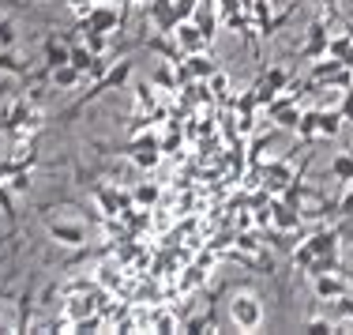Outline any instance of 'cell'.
<instances>
[{"label": "cell", "mask_w": 353, "mask_h": 335, "mask_svg": "<svg viewBox=\"0 0 353 335\" xmlns=\"http://www.w3.org/2000/svg\"><path fill=\"white\" fill-rule=\"evenodd\" d=\"M339 173H342V178H350V173H353V166L346 162V158H339Z\"/></svg>", "instance_id": "6da1fadb"}]
</instances>
